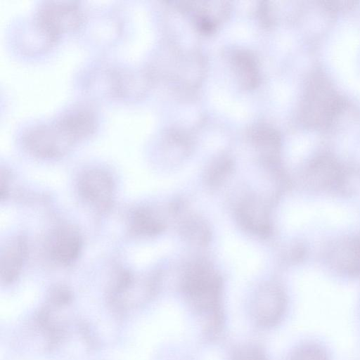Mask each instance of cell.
I'll return each mask as SVG.
<instances>
[{
    "mask_svg": "<svg viewBox=\"0 0 360 360\" xmlns=\"http://www.w3.org/2000/svg\"><path fill=\"white\" fill-rule=\"evenodd\" d=\"M146 210H136L131 216V231L138 234H147L152 233L156 229L154 220Z\"/></svg>",
    "mask_w": 360,
    "mask_h": 360,
    "instance_id": "cell-10",
    "label": "cell"
},
{
    "mask_svg": "<svg viewBox=\"0 0 360 360\" xmlns=\"http://www.w3.org/2000/svg\"><path fill=\"white\" fill-rule=\"evenodd\" d=\"M290 360H328L324 349L316 344H306L296 349Z\"/></svg>",
    "mask_w": 360,
    "mask_h": 360,
    "instance_id": "cell-11",
    "label": "cell"
},
{
    "mask_svg": "<svg viewBox=\"0 0 360 360\" xmlns=\"http://www.w3.org/2000/svg\"><path fill=\"white\" fill-rule=\"evenodd\" d=\"M82 240L81 235L72 226H64L56 229L49 236L48 250L56 262L68 265L79 255Z\"/></svg>",
    "mask_w": 360,
    "mask_h": 360,
    "instance_id": "cell-4",
    "label": "cell"
},
{
    "mask_svg": "<svg viewBox=\"0 0 360 360\" xmlns=\"http://www.w3.org/2000/svg\"><path fill=\"white\" fill-rule=\"evenodd\" d=\"M78 188L83 199L98 210L105 211L111 206L115 184L107 172L93 169L84 172L79 179Z\"/></svg>",
    "mask_w": 360,
    "mask_h": 360,
    "instance_id": "cell-3",
    "label": "cell"
},
{
    "mask_svg": "<svg viewBox=\"0 0 360 360\" xmlns=\"http://www.w3.org/2000/svg\"><path fill=\"white\" fill-rule=\"evenodd\" d=\"M84 22L81 8L72 1H47L37 12L36 29L50 46L63 34L74 32Z\"/></svg>",
    "mask_w": 360,
    "mask_h": 360,
    "instance_id": "cell-2",
    "label": "cell"
},
{
    "mask_svg": "<svg viewBox=\"0 0 360 360\" xmlns=\"http://www.w3.org/2000/svg\"><path fill=\"white\" fill-rule=\"evenodd\" d=\"M308 176L313 186L326 188L337 186L341 180L342 174L340 167L334 160L320 158L309 167Z\"/></svg>",
    "mask_w": 360,
    "mask_h": 360,
    "instance_id": "cell-8",
    "label": "cell"
},
{
    "mask_svg": "<svg viewBox=\"0 0 360 360\" xmlns=\"http://www.w3.org/2000/svg\"><path fill=\"white\" fill-rule=\"evenodd\" d=\"M286 307L285 297L278 289L262 294L253 308L257 323L263 327L276 325L282 318Z\"/></svg>",
    "mask_w": 360,
    "mask_h": 360,
    "instance_id": "cell-5",
    "label": "cell"
},
{
    "mask_svg": "<svg viewBox=\"0 0 360 360\" xmlns=\"http://www.w3.org/2000/svg\"><path fill=\"white\" fill-rule=\"evenodd\" d=\"M81 141L61 116L49 123L30 129L22 143L28 152L43 159H55L65 155Z\"/></svg>",
    "mask_w": 360,
    "mask_h": 360,
    "instance_id": "cell-1",
    "label": "cell"
},
{
    "mask_svg": "<svg viewBox=\"0 0 360 360\" xmlns=\"http://www.w3.org/2000/svg\"><path fill=\"white\" fill-rule=\"evenodd\" d=\"M309 113L312 122L320 121L324 122L328 118H331L338 107V98L332 89L323 81L317 82L315 87H312V91L309 93Z\"/></svg>",
    "mask_w": 360,
    "mask_h": 360,
    "instance_id": "cell-6",
    "label": "cell"
},
{
    "mask_svg": "<svg viewBox=\"0 0 360 360\" xmlns=\"http://www.w3.org/2000/svg\"><path fill=\"white\" fill-rule=\"evenodd\" d=\"M233 360H267L264 352L255 345H246L237 349Z\"/></svg>",
    "mask_w": 360,
    "mask_h": 360,
    "instance_id": "cell-12",
    "label": "cell"
},
{
    "mask_svg": "<svg viewBox=\"0 0 360 360\" xmlns=\"http://www.w3.org/2000/svg\"><path fill=\"white\" fill-rule=\"evenodd\" d=\"M336 266L343 272L360 275V238H354L338 245L333 255Z\"/></svg>",
    "mask_w": 360,
    "mask_h": 360,
    "instance_id": "cell-9",
    "label": "cell"
},
{
    "mask_svg": "<svg viewBox=\"0 0 360 360\" xmlns=\"http://www.w3.org/2000/svg\"><path fill=\"white\" fill-rule=\"evenodd\" d=\"M27 255V244L22 237H17L6 246L1 262V276L6 283L18 276Z\"/></svg>",
    "mask_w": 360,
    "mask_h": 360,
    "instance_id": "cell-7",
    "label": "cell"
}]
</instances>
